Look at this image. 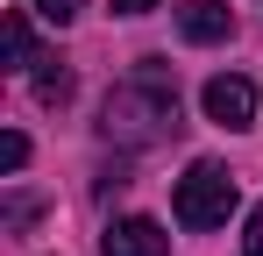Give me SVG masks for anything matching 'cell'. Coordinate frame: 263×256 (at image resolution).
<instances>
[{
  "mask_svg": "<svg viewBox=\"0 0 263 256\" xmlns=\"http://www.w3.org/2000/svg\"><path fill=\"white\" fill-rule=\"evenodd\" d=\"M178 29H185V43H220L235 29V14H228L220 0H185V7H178Z\"/></svg>",
  "mask_w": 263,
  "mask_h": 256,
  "instance_id": "5b68a950",
  "label": "cell"
},
{
  "mask_svg": "<svg viewBox=\"0 0 263 256\" xmlns=\"http://www.w3.org/2000/svg\"><path fill=\"white\" fill-rule=\"evenodd\" d=\"M206 121L214 128H249L256 121V85L242 79V71H220V79H206Z\"/></svg>",
  "mask_w": 263,
  "mask_h": 256,
  "instance_id": "3957f363",
  "label": "cell"
},
{
  "mask_svg": "<svg viewBox=\"0 0 263 256\" xmlns=\"http://www.w3.org/2000/svg\"><path fill=\"white\" fill-rule=\"evenodd\" d=\"M79 7H86V0H36V14L57 22V29H64V22H79Z\"/></svg>",
  "mask_w": 263,
  "mask_h": 256,
  "instance_id": "ba28073f",
  "label": "cell"
},
{
  "mask_svg": "<svg viewBox=\"0 0 263 256\" xmlns=\"http://www.w3.org/2000/svg\"><path fill=\"white\" fill-rule=\"evenodd\" d=\"M242 256H263V199H256V213H249V235H242Z\"/></svg>",
  "mask_w": 263,
  "mask_h": 256,
  "instance_id": "9c48e42d",
  "label": "cell"
},
{
  "mask_svg": "<svg viewBox=\"0 0 263 256\" xmlns=\"http://www.w3.org/2000/svg\"><path fill=\"white\" fill-rule=\"evenodd\" d=\"M171 249V235L149 221V213H128V221H114L107 235H100V256H164Z\"/></svg>",
  "mask_w": 263,
  "mask_h": 256,
  "instance_id": "277c9868",
  "label": "cell"
},
{
  "mask_svg": "<svg viewBox=\"0 0 263 256\" xmlns=\"http://www.w3.org/2000/svg\"><path fill=\"white\" fill-rule=\"evenodd\" d=\"M157 0H114V14H149Z\"/></svg>",
  "mask_w": 263,
  "mask_h": 256,
  "instance_id": "8fae6325",
  "label": "cell"
},
{
  "mask_svg": "<svg viewBox=\"0 0 263 256\" xmlns=\"http://www.w3.org/2000/svg\"><path fill=\"white\" fill-rule=\"evenodd\" d=\"M171 213H178V228H220V221L235 213V178H228L220 164H192L185 178H178Z\"/></svg>",
  "mask_w": 263,
  "mask_h": 256,
  "instance_id": "7a4b0ae2",
  "label": "cell"
},
{
  "mask_svg": "<svg viewBox=\"0 0 263 256\" xmlns=\"http://www.w3.org/2000/svg\"><path fill=\"white\" fill-rule=\"evenodd\" d=\"M22 164H29V135L7 128V135H0V171H22Z\"/></svg>",
  "mask_w": 263,
  "mask_h": 256,
  "instance_id": "52a82bcc",
  "label": "cell"
},
{
  "mask_svg": "<svg viewBox=\"0 0 263 256\" xmlns=\"http://www.w3.org/2000/svg\"><path fill=\"white\" fill-rule=\"evenodd\" d=\"M100 128H107L114 142L142 150V142H157V135H171V128H178V93L157 79V71H142L135 85H114V93H107Z\"/></svg>",
  "mask_w": 263,
  "mask_h": 256,
  "instance_id": "6da1fadb",
  "label": "cell"
},
{
  "mask_svg": "<svg viewBox=\"0 0 263 256\" xmlns=\"http://www.w3.org/2000/svg\"><path fill=\"white\" fill-rule=\"evenodd\" d=\"M29 64H36V29L22 7H7V71H29Z\"/></svg>",
  "mask_w": 263,
  "mask_h": 256,
  "instance_id": "8992f818",
  "label": "cell"
},
{
  "mask_svg": "<svg viewBox=\"0 0 263 256\" xmlns=\"http://www.w3.org/2000/svg\"><path fill=\"white\" fill-rule=\"evenodd\" d=\"M36 93H43V100H64V93H71V79H64V71H43V79H36Z\"/></svg>",
  "mask_w": 263,
  "mask_h": 256,
  "instance_id": "30bf717a",
  "label": "cell"
}]
</instances>
